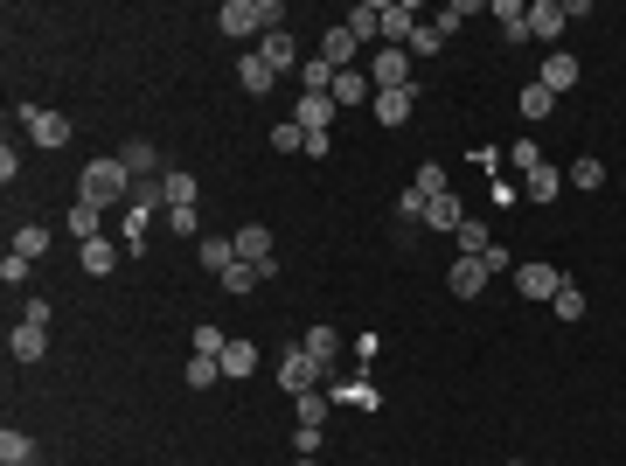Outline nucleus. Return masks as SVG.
Returning a JSON list of instances; mask_svg holds the SVG:
<instances>
[{
	"label": "nucleus",
	"instance_id": "1",
	"mask_svg": "<svg viewBox=\"0 0 626 466\" xmlns=\"http://www.w3.org/2000/svg\"><path fill=\"white\" fill-rule=\"evenodd\" d=\"M216 28L230 35V42H265L272 28H286V0H223L216 7Z\"/></svg>",
	"mask_w": 626,
	"mask_h": 466
},
{
	"label": "nucleus",
	"instance_id": "2",
	"mask_svg": "<svg viewBox=\"0 0 626 466\" xmlns=\"http://www.w3.org/2000/svg\"><path fill=\"white\" fill-rule=\"evenodd\" d=\"M77 195H84V202H98V209H112V202L126 209V202L140 195V181L119 167V154H105V160H91V167L77 174Z\"/></svg>",
	"mask_w": 626,
	"mask_h": 466
},
{
	"label": "nucleus",
	"instance_id": "3",
	"mask_svg": "<svg viewBox=\"0 0 626 466\" xmlns=\"http://www.w3.org/2000/svg\"><path fill=\"white\" fill-rule=\"evenodd\" d=\"M320 383H327V369H320L307 348L293 341V348L279 355V390H286V397H307V390H320Z\"/></svg>",
	"mask_w": 626,
	"mask_h": 466
},
{
	"label": "nucleus",
	"instance_id": "4",
	"mask_svg": "<svg viewBox=\"0 0 626 466\" xmlns=\"http://www.w3.org/2000/svg\"><path fill=\"white\" fill-rule=\"evenodd\" d=\"M258 56H265L279 77H300V63H307V56H300V42H293V28H272V35L258 42Z\"/></svg>",
	"mask_w": 626,
	"mask_h": 466
},
{
	"label": "nucleus",
	"instance_id": "5",
	"mask_svg": "<svg viewBox=\"0 0 626 466\" xmlns=\"http://www.w3.org/2000/svg\"><path fill=\"white\" fill-rule=\"evenodd\" d=\"M21 126H28L35 147H63V140H70V119H63V112H42V105H21Z\"/></svg>",
	"mask_w": 626,
	"mask_h": 466
},
{
	"label": "nucleus",
	"instance_id": "6",
	"mask_svg": "<svg viewBox=\"0 0 626 466\" xmlns=\"http://www.w3.org/2000/svg\"><path fill=\"white\" fill-rule=\"evenodd\" d=\"M230 244H237V258H244V265H265V272L279 279V258H272V230H265V223H244Z\"/></svg>",
	"mask_w": 626,
	"mask_h": 466
},
{
	"label": "nucleus",
	"instance_id": "7",
	"mask_svg": "<svg viewBox=\"0 0 626 466\" xmlns=\"http://www.w3.org/2000/svg\"><path fill=\"white\" fill-rule=\"evenodd\" d=\"M564 0H529V42H564Z\"/></svg>",
	"mask_w": 626,
	"mask_h": 466
},
{
	"label": "nucleus",
	"instance_id": "8",
	"mask_svg": "<svg viewBox=\"0 0 626 466\" xmlns=\"http://www.w3.org/2000/svg\"><path fill=\"white\" fill-rule=\"evenodd\" d=\"M369 77H376V91H404L411 84V49H376Z\"/></svg>",
	"mask_w": 626,
	"mask_h": 466
},
{
	"label": "nucleus",
	"instance_id": "9",
	"mask_svg": "<svg viewBox=\"0 0 626 466\" xmlns=\"http://www.w3.org/2000/svg\"><path fill=\"white\" fill-rule=\"evenodd\" d=\"M327 98H334L341 112H355V105H376V77H369V70H341Z\"/></svg>",
	"mask_w": 626,
	"mask_h": 466
},
{
	"label": "nucleus",
	"instance_id": "10",
	"mask_svg": "<svg viewBox=\"0 0 626 466\" xmlns=\"http://www.w3.org/2000/svg\"><path fill=\"white\" fill-rule=\"evenodd\" d=\"M557 286H564L557 265H515V293L522 300H557Z\"/></svg>",
	"mask_w": 626,
	"mask_h": 466
},
{
	"label": "nucleus",
	"instance_id": "11",
	"mask_svg": "<svg viewBox=\"0 0 626 466\" xmlns=\"http://www.w3.org/2000/svg\"><path fill=\"white\" fill-rule=\"evenodd\" d=\"M411 28H418V7L411 0H383V49H404Z\"/></svg>",
	"mask_w": 626,
	"mask_h": 466
},
{
	"label": "nucleus",
	"instance_id": "12",
	"mask_svg": "<svg viewBox=\"0 0 626 466\" xmlns=\"http://www.w3.org/2000/svg\"><path fill=\"white\" fill-rule=\"evenodd\" d=\"M355 56H362V42L348 35V21H334V28L320 35V63H334V70H355Z\"/></svg>",
	"mask_w": 626,
	"mask_h": 466
},
{
	"label": "nucleus",
	"instance_id": "13",
	"mask_svg": "<svg viewBox=\"0 0 626 466\" xmlns=\"http://www.w3.org/2000/svg\"><path fill=\"white\" fill-rule=\"evenodd\" d=\"M7 355H14V362H42V355H49V327L14 320V327H7Z\"/></svg>",
	"mask_w": 626,
	"mask_h": 466
},
{
	"label": "nucleus",
	"instance_id": "14",
	"mask_svg": "<svg viewBox=\"0 0 626 466\" xmlns=\"http://www.w3.org/2000/svg\"><path fill=\"white\" fill-rule=\"evenodd\" d=\"M536 84H543V91H550V98H564V91H571V84H578V56H564V49H557V56H550V63H543V70H536Z\"/></svg>",
	"mask_w": 626,
	"mask_h": 466
},
{
	"label": "nucleus",
	"instance_id": "15",
	"mask_svg": "<svg viewBox=\"0 0 626 466\" xmlns=\"http://www.w3.org/2000/svg\"><path fill=\"white\" fill-rule=\"evenodd\" d=\"M418 112V84H404V91H376V119L383 126H404Z\"/></svg>",
	"mask_w": 626,
	"mask_h": 466
},
{
	"label": "nucleus",
	"instance_id": "16",
	"mask_svg": "<svg viewBox=\"0 0 626 466\" xmlns=\"http://www.w3.org/2000/svg\"><path fill=\"white\" fill-rule=\"evenodd\" d=\"M160 195H167V209H195V195H202V181H195L188 167H167V174H160Z\"/></svg>",
	"mask_w": 626,
	"mask_h": 466
},
{
	"label": "nucleus",
	"instance_id": "17",
	"mask_svg": "<svg viewBox=\"0 0 626 466\" xmlns=\"http://www.w3.org/2000/svg\"><path fill=\"white\" fill-rule=\"evenodd\" d=\"M487 279H494V272H487L480 258H453V293H460V300H480Z\"/></svg>",
	"mask_w": 626,
	"mask_h": 466
},
{
	"label": "nucleus",
	"instance_id": "18",
	"mask_svg": "<svg viewBox=\"0 0 626 466\" xmlns=\"http://www.w3.org/2000/svg\"><path fill=\"white\" fill-rule=\"evenodd\" d=\"M348 35H355V42H383V0L348 7Z\"/></svg>",
	"mask_w": 626,
	"mask_h": 466
},
{
	"label": "nucleus",
	"instance_id": "19",
	"mask_svg": "<svg viewBox=\"0 0 626 466\" xmlns=\"http://www.w3.org/2000/svg\"><path fill=\"white\" fill-rule=\"evenodd\" d=\"M237 77H244V91H251V98H265V91L279 84V70H272L258 49H251V56H237Z\"/></svg>",
	"mask_w": 626,
	"mask_h": 466
},
{
	"label": "nucleus",
	"instance_id": "20",
	"mask_svg": "<svg viewBox=\"0 0 626 466\" xmlns=\"http://www.w3.org/2000/svg\"><path fill=\"white\" fill-rule=\"evenodd\" d=\"M300 348H307L320 369H334V362H341V334H334V327H307V334H300Z\"/></svg>",
	"mask_w": 626,
	"mask_h": 466
},
{
	"label": "nucleus",
	"instance_id": "21",
	"mask_svg": "<svg viewBox=\"0 0 626 466\" xmlns=\"http://www.w3.org/2000/svg\"><path fill=\"white\" fill-rule=\"evenodd\" d=\"M334 112H341L334 98H300V112H293V126H300V133H327V126H334Z\"/></svg>",
	"mask_w": 626,
	"mask_h": 466
},
{
	"label": "nucleus",
	"instance_id": "22",
	"mask_svg": "<svg viewBox=\"0 0 626 466\" xmlns=\"http://www.w3.org/2000/svg\"><path fill=\"white\" fill-rule=\"evenodd\" d=\"M494 21H501V35H508L515 49L529 42V7H522V0H494Z\"/></svg>",
	"mask_w": 626,
	"mask_h": 466
},
{
	"label": "nucleus",
	"instance_id": "23",
	"mask_svg": "<svg viewBox=\"0 0 626 466\" xmlns=\"http://www.w3.org/2000/svg\"><path fill=\"white\" fill-rule=\"evenodd\" d=\"M216 362H223V376H237V383H244V376H251V369H258V348H251V341H244V334H230V348H223V355H216Z\"/></svg>",
	"mask_w": 626,
	"mask_h": 466
},
{
	"label": "nucleus",
	"instance_id": "24",
	"mask_svg": "<svg viewBox=\"0 0 626 466\" xmlns=\"http://www.w3.org/2000/svg\"><path fill=\"white\" fill-rule=\"evenodd\" d=\"M550 105H557V98H550V91H543V84H536V77H529V84H522V91H515V112H522V119H529V126H536V119H550Z\"/></svg>",
	"mask_w": 626,
	"mask_h": 466
},
{
	"label": "nucleus",
	"instance_id": "25",
	"mask_svg": "<svg viewBox=\"0 0 626 466\" xmlns=\"http://www.w3.org/2000/svg\"><path fill=\"white\" fill-rule=\"evenodd\" d=\"M425 223H432V230H446V237H453V230H460V223H467V209H460V195H432V209H425Z\"/></svg>",
	"mask_w": 626,
	"mask_h": 466
},
{
	"label": "nucleus",
	"instance_id": "26",
	"mask_svg": "<svg viewBox=\"0 0 626 466\" xmlns=\"http://www.w3.org/2000/svg\"><path fill=\"white\" fill-rule=\"evenodd\" d=\"M195 258H202V265H209V272L223 279V272L237 265V244H230V237H202V244H195Z\"/></svg>",
	"mask_w": 626,
	"mask_h": 466
},
{
	"label": "nucleus",
	"instance_id": "27",
	"mask_svg": "<svg viewBox=\"0 0 626 466\" xmlns=\"http://www.w3.org/2000/svg\"><path fill=\"white\" fill-rule=\"evenodd\" d=\"M77 258H84V272H91V279H105V272L119 265V244H112V237H91V244H84Z\"/></svg>",
	"mask_w": 626,
	"mask_h": 466
},
{
	"label": "nucleus",
	"instance_id": "28",
	"mask_svg": "<svg viewBox=\"0 0 626 466\" xmlns=\"http://www.w3.org/2000/svg\"><path fill=\"white\" fill-rule=\"evenodd\" d=\"M98 216H105V209L77 195V202H70V237H77V244H91V237H98Z\"/></svg>",
	"mask_w": 626,
	"mask_h": 466
},
{
	"label": "nucleus",
	"instance_id": "29",
	"mask_svg": "<svg viewBox=\"0 0 626 466\" xmlns=\"http://www.w3.org/2000/svg\"><path fill=\"white\" fill-rule=\"evenodd\" d=\"M265 279H272V272H265V265H244V258H237V265H230V272H223V293H230V300H237V293H251V286H265Z\"/></svg>",
	"mask_w": 626,
	"mask_h": 466
},
{
	"label": "nucleus",
	"instance_id": "30",
	"mask_svg": "<svg viewBox=\"0 0 626 466\" xmlns=\"http://www.w3.org/2000/svg\"><path fill=\"white\" fill-rule=\"evenodd\" d=\"M28 460H35V439L7 425V432H0V466H28Z\"/></svg>",
	"mask_w": 626,
	"mask_h": 466
},
{
	"label": "nucleus",
	"instance_id": "31",
	"mask_svg": "<svg viewBox=\"0 0 626 466\" xmlns=\"http://www.w3.org/2000/svg\"><path fill=\"white\" fill-rule=\"evenodd\" d=\"M327 411H334V397H327V390H307V397H293V418H300V425H327Z\"/></svg>",
	"mask_w": 626,
	"mask_h": 466
},
{
	"label": "nucleus",
	"instance_id": "32",
	"mask_svg": "<svg viewBox=\"0 0 626 466\" xmlns=\"http://www.w3.org/2000/svg\"><path fill=\"white\" fill-rule=\"evenodd\" d=\"M119 167H126V174L140 181V174H154V167H160V154L147 147V140H126V154H119Z\"/></svg>",
	"mask_w": 626,
	"mask_h": 466
},
{
	"label": "nucleus",
	"instance_id": "33",
	"mask_svg": "<svg viewBox=\"0 0 626 466\" xmlns=\"http://www.w3.org/2000/svg\"><path fill=\"white\" fill-rule=\"evenodd\" d=\"M404 49H411V56H439V49H446V35H439V21H418Z\"/></svg>",
	"mask_w": 626,
	"mask_h": 466
},
{
	"label": "nucleus",
	"instance_id": "34",
	"mask_svg": "<svg viewBox=\"0 0 626 466\" xmlns=\"http://www.w3.org/2000/svg\"><path fill=\"white\" fill-rule=\"evenodd\" d=\"M181 376H188V390H209V383L223 376V362H216V355H188V369H181Z\"/></svg>",
	"mask_w": 626,
	"mask_h": 466
},
{
	"label": "nucleus",
	"instance_id": "35",
	"mask_svg": "<svg viewBox=\"0 0 626 466\" xmlns=\"http://www.w3.org/2000/svg\"><path fill=\"white\" fill-rule=\"evenodd\" d=\"M453 237H460V258H480V251H487V244H494V237H487V223H460V230H453Z\"/></svg>",
	"mask_w": 626,
	"mask_h": 466
},
{
	"label": "nucleus",
	"instance_id": "36",
	"mask_svg": "<svg viewBox=\"0 0 626 466\" xmlns=\"http://www.w3.org/2000/svg\"><path fill=\"white\" fill-rule=\"evenodd\" d=\"M557 188H564V174H557V167H536V174H529V188H522V195H529V202H550V195H557Z\"/></svg>",
	"mask_w": 626,
	"mask_h": 466
},
{
	"label": "nucleus",
	"instance_id": "37",
	"mask_svg": "<svg viewBox=\"0 0 626 466\" xmlns=\"http://www.w3.org/2000/svg\"><path fill=\"white\" fill-rule=\"evenodd\" d=\"M425 209H432L425 188H404V195H397V223H425Z\"/></svg>",
	"mask_w": 626,
	"mask_h": 466
},
{
	"label": "nucleus",
	"instance_id": "38",
	"mask_svg": "<svg viewBox=\"0 0 626 466\" xmlns=\"http://www.w3.org/2000/svg\"><path fill=\"white\" fill-rule=\"evenodd\" d=\"M14 251H21V258H42V251H49V230H42V223H21V230H14Z\"/></svg>",
	"mask_w": 626,
	"mask_h": 466
},
{
	"label": "nucleus",
	"instance_id": "39",
	"mask_svg": "<svg viewBox=\"0 0 626 466\" xmlns=\"http://www.w3.org/2000/svg\"><path fill=\"white\" fill-rule=\"evenodd\" d=\"M188 348H195V355H223V348H230V334H223V327H209V320H202V327H195V334H188Z\"/></svg>",
	"mask_w": 626,
	"mask_h": 466
},
{
	"label": "nucleus",
	"instance_id": "40",
	"mask_svg": "<svg viewBox=\"0 0 626 466\" xmlns=\"http://www.w3.org/2000/svg\"><path fill=\"white\" fill-rule=\"evenodd\" d=\"M571 188H606V160H571Z\"/></svg>",
	"mask_w": 626,
	"mask_h": 466
},
{
	"label": "nucleus",
	"instance_id": "41",
	"mask_svg": "<svg viewBox=\"0 0 626 466\" xmlns=\"http://www.w3.org/2000/svg\"><path fill=\"white\" fill-rule=\"evenodd\" d=\"M550 307H557V320H585V293H578V286H571V279H564V286H557V300H550Z\"/></svg>",
	"mask_w": 626,
	"mask_h": 466
},
{
	"label": "nucleus",
	"instance_id": "42",
	"mask_svg": "<svg viewBox=\"0 0 626 466\" xmlns=\"http://www.w3.org/2000/svg\"><path fill=\"white\" fill-rule=\"evenodd\" d=\"M272 147H279V154H307V133L286 119V126H272Z\"/></svg>",
	"mask_w": 626,
	"mask_h": 466
},
{
	"label": "nucleus",
	"instance_id": "43",
	"mask_svg": "<svg viewBox=\"0 0 626 466\" xmlns=\"http://www.w3.org/2000/svg\"><path fill=\"white\" fill-rule=\"evenodd\" d=\"M411 188H425V195H453V188H446V167H439V160H425V167H418V181H411Z\"/></svg>",
	"mask_w": 626,
	"mask_h": 466
},
{
	"label": "nucleus",
	"instance_id": "44",
	"mask_svg": "<svg viewBox=\"0 0 626 466\" xmlns=\"http://www.w3.org/2000/svg\"><path fill=\"white\" fill-rule=\"evenodd\" d=\"M28 265H35V258H21V251H7V258H0V279H7V286L21 293V286H28Z\"/></svg>",
	"mask_w": 626,
	"mask_h": 466
},
{
	"label": "nucleus",
	"instance_id": "45",
	"mask_svg": "<svg viewBox=\"0 0 626 466\" xmlns=\"http://www.w3.org/2000/svg\"><path fill=\"white\" fill-rule=\"evenodd\" d=\"M320 439H327L320 425H300V432H293V453H300V460H313V453H320Z\"/></svg>",
	"mask_w": 626,
	"mask_h": 466
},
{
	"label": "nucleus",
	"instance_id": "46",
	"mask_svg": "<svg viewBox=\"0 0 626 466\" xmlns=\"http://www.w3.org/2000/svg\"><path fill=\"white\" fill-rule=\"evenodd\" d=\"M167 223H174V237H202V216L195 209H167Z\"/></svg>",
	"mask_w": 626,
	"mask_h": 466
},
{
	"label": "nucleus",
	"instance_id": "47",
	"mask_svg": "<svg viewBox=\"0 0 626 466\" xmlns=\"http://www.w3.org/2000/svg\"><path fill=\"white\" fill-rule=\"evenodd\" d=\"M21 320H28V327H49L56 307H49V300H21Z\"/></svg>",
	"mask_w": 626,
	"mask_h": 466
},
{
	"label": "nucleus",
	"instance_id": "48",
	"mask_svg": "<svg viewBox=\"0 0 626 466\" xmlns=\"http://www.w3.org/2000/svg\"><path fill=\"white\" fill-rule=\"evenodd\" d=\"M480 265H487V272H515V258H508V244H487V251H480Z\"/></svg>",
	"mask_w": 626,
	"mask_h": 466
},
{
	"label": "nucleus",
	"instance_id": "49",
	"mask_svg": "<svg viewBox=\"0 0 626 466\" xmlns=\"http://www.w3.org/2000/svg\"><path fill=\"white\" fill-rule=\"evenodd\" d=\"M515 167H522V174H536V167H543V154H536V140H515Z\"/></svg>",
	"mask_w": 626,
	"mask_h": 466
},
{
	"label": "nucleus",
	"instance_id": "50",
	"mask_svg": "<svg viewBox=\"0 0 626 466\" xmlns=\"http://www.w3.org/2000/svg\"><path fill=\"white\" fill-rule=\"evenodd\" d=\"M293 466H313V460H293Z\"/></svg>",
	"mask_w": 626,
	"mask_h": 466
},
{
	"label": "nucleus",
	"instance_id": "51",
	"mask_svg": "<svg viewBox=\"0 0 626 466\" xmlns=\"http://www.w3.org/2000/svg\"><path fill=\"white\" fill-rule=\"evenodd\" d=\"M508 466H522V460H508Z\"/></svg>",
	"mask_w": 626,
	"mask_h": 466
}]
</instances>
